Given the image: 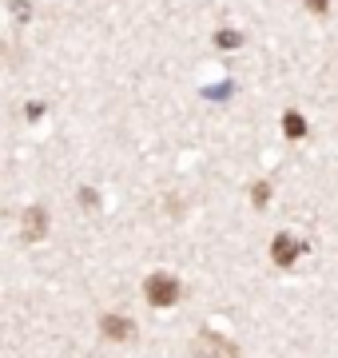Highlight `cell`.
Masks as SVG:
<instances>
[{
  "mask_svg": "<svg viewBox=\"0 0 338 358\" xmlns=\"http://www.w3.org/2000/svg\"><path fill=\"white\" fill-rule=\"evenodd\" d=\"M143 294H147L152 307H175V299H179V282L171 279V275H147Z\"/></svg>",
  "mask_w": 338,
  "mask_h": 358,
  "instance_id": "cell-1",
  "label": "cell"
},
{
  "mask_svg": "<svg viewBox=\"0 0 338 358\" xmlns=\"http://www.w3.org/2000/svg\"><path fill=\"white\" fill-rule=\"evenodd\" d=\"M196 355L199 358H239V350H235L223 334H215V331H199V338H196Z\"/></svg>",
  "mask_w": 338,
  "mask_h": 358,
  "instance_id": "cell-2",
  "label": "cell"
},
{
  "mask_svg": "<svg viewBox=\"0 0 338 358\" xmlns=\"http://www.w3.org/2000/svg\"><path fill=\"white\" fill-rule=\"evenodd\" d=\"M299 251H302L299 239H291V235H274V243H271V259H274V267H291Z\"/></svg>",
  "mask_w": 338,
  "mask_h": 358,
  "instance_id": "cell-3",
  "label": "cell"
},
{
  "mask_svg": "<svg viewBox=\"0 0 338 358\" xmlns=\"http://www.w3.org/2000/svg\"><path fill=\"white\" fill-rule=\"evenodd\" d=\"M100 327H104V334H108V338H116V343H131V338H135V322L119 319V315H104Z\"/></svg>",
  "mask_w": 338,
  "mask_h": 358,
  "instance_id": "cell-4",
  "label": "cell"
},
{
  "mask_svg": "<svg viewBox=\"0 0 338 358\" xmlns=\"http://www.w3.org/2000/svg\"><path fill=\"white\" fill-rule=\"evenodd\" d=\"M24 235L28 239H44V207L24 211Z\"/></svg>",
  "mask_w": 338,
  "mask_h": 358,
  "instance_id": "cell-5",
  "label": "cell"
},
{
  "mask_svg": "<svg viewBox=\"0 0 338 358\" xmlns=\"http://www.w3.org/2000/svg\"><path fill=\"white\" fill-rule=\"evenodd\" d=\"M283 131L286 136H295V140H302V136H307V120H302L299 112H286L283 115Z\"/></svg>",
  "mask_w": 338,
  "mask_h": 358,
  "instance_id": "cell-6",
  "label": "cell"
},
{
  "mask_svg": "<svg viewBox=\"0 0 338 358\" xmlns=\"http://www.w3.org/2000/svg\"><path fill=\"white\" fill-rule=\"evenodd\" d=\"M215 44H219V48H239V36H235V32H219Z\"/></svg>",
  "mask_w": 338,
  "mask_h": 358,
  "instance_id": "cell-7",
  "label": "cell"
},
{
  "mask_svg": "<svg viewBox=\"0 0 338 358\" xmlns=\"http://www.w3.org/2000/svg\"><path fill=\"white\" fill-rule=\"evenodd\" d=\"M307 8H311L314 16H323L326 8H330V0H307Z\"/></svg>",
  "mask_w": 338,
  "mask_h": 358,
  "instance_id": "cell-8",
  "label": "cell"
},
{
  "mask_svg": "<svg viewBox=\"0 0 338 358\" xmlns=\"http://www.w3.org/2000/svg\"><path fill=\"white\" fill-rule=\"evenodd\" d=\"M251 195H255V203L263 207V199H267V183H259V187H255V192H251Z\"/></svg>",
  "mask_w": 338,
  "mask_h": 358,
  "instance_id": "cell-9",
  "label": "cell"
}]
</instances>
